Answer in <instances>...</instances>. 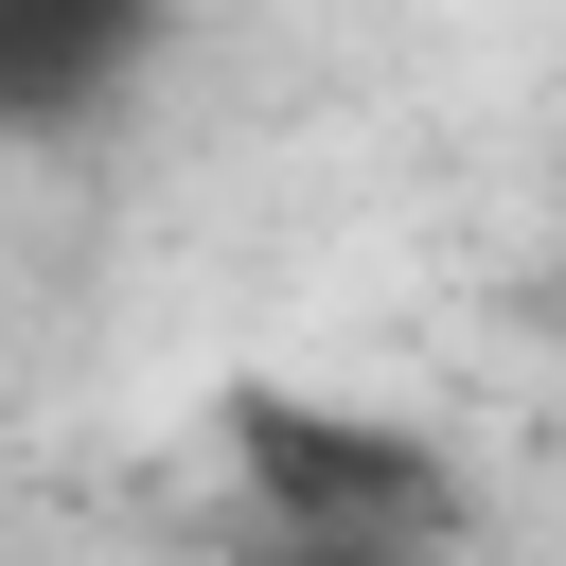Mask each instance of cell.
Masks as SVG:
<instances>
[{
  "label": "cell",
  "instance_id": "1",
  "mask_svg": "<svg viewBox=\"0 0 566 566\" xmlns=\"http://www.w3.org/2000/svg\"><path fill=\"white\" fill-rule=\"evenodd\" d=\"M230 478H248V548H460V460L424 424H371V407H301V389H248L230 407Z\"/></svg>",
  "mask_w": 566,
  "mask_h": 566
},
{
  "label": "cell",
  "instance_id": "2",
  "mask_svg": "<svg viewBox=\"0 0 566 566\" xmlns=\"http://www.w3.org/2000/svg\"><path fill=\"white\" fill-rule=\"evenodd\" d=\"M159 53V0H0V142L106 124Z\"/></svg>",
  "mask_w": 566,
  "mask_h": 566
},
{
  "label": "cell",
  "instance_id": "3",
  "mask_svg": "<svg viewBox=\"0 0 566 566\" xmlns=\"http://www.w3.org/2000/svg\"><path fill=\"white\" fill-rule=\"evenodd\" d=\"M248 566H460V548H248Z\"/></svg>",
  "mask_w": 566,
  "mask_h": 566
}]
</instances>
